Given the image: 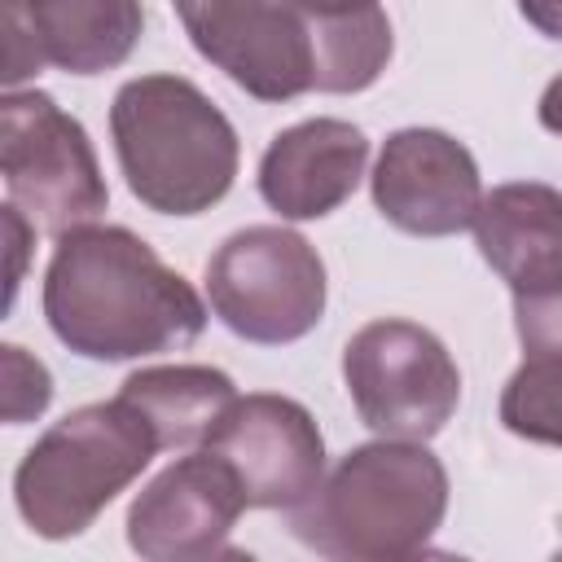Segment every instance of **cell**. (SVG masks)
<instances>
[{
    "instance_id": "277c9868",
    "label": "cell",
    "mask_w": 562,
    "mask_h": 562,
    "mask_svg": "<svg viewBox=\"0 0 562 562\" xmlns=\"http://www.w3.org/2000/svg\"><path fill=\"white\" fill-rule=\"evenodd\" d=\"M154 452H162L154 430L119 395L70 408L18 461L13 505L35 536L70 540L88 531L101 509L140 479Z\"/></svg>"
},
{
    "instance_id": "7c38bea8",
    "label": "cell",
    "mask_w": 562,
    "mask_h": 562,
    "mask_svg": "<svg viewBox=\"0 0 562 562\" xmlns=\"http://www.w3.org/2000/svg\"><path fill=\"white\" fill-rule=\"evenodd\" d=\"M145 31L140 0H26L4 9V83L18 88L40 66L101 75L132 57Z\"/></svg>"
},
{
    "instance_id": "5b68a950",
    "label": "cell",
    "mask_w": 562,
    "mask_h": 562,
    "mask_svg": "<svg viewBox=\"0 0 562 562\" xmlns=\"http://www.w3.org/2000/svg\"><path fill=\"white\" fill-rule=\"evenodd\" d=\"M325 263L285 224H250L206 259V299L224 329L246 342L281 347L312 334L325 316Z\"/></svg>"
},
{
    "instance_id": "44dd1931",
    "label": "cell",
    "mask_w": 562,
    "mask_h": 562,
    "mask_svg": "<svg viewBox=\"0 0 562 562\" xmlns=\"http://www.w3.org/2000/svg\"><path fill=\"white\" fill-rule=\"evenodd\" d=\"M518 9L540 35L562 40V0H518Z\"/></svg>"
},
{
    "instance_id": "8992f818",
    "label": "cell",
    "mask_w": 562,
    "mask_h": 562,
    "mask_svg": "<svg viewBox=\"0 0 562 562\" xmlns=\"http://www.w3.org/2000/svg\"><path fill=\"white\" fill-rule=\"evenodd\" d=\"M0 176L9 202L53 237L92 224L110 206V189L83 123L40 88L4 92Z\"/></svg>"
},
{
    "instance_id": "ffe728a7",
    "label": "cell",
    "mask_w": 562,
    "mask_h": 562,
    "mask_svg": "<svg viewBox=\"0 0 562 562\" xmlns=\"http://www.w3.org/2000/svg\"><path fill=\"white\" fill-rule=\"evenodd\" d=\"M4 233H9V307H13V299H18V285H22V259H26V246H31V237H35V224L9 202L4 206Z\"/></svg>"
},
{
    "instance_id": "8fae6325",
    "label": "cell",
    "mask_w": 562,
    "mask_h": 562,
    "mask_svg": "<svg viewBox=\"0 0 562 562\" xmlns=\"http://www.w3.org/2000/svg\"><path fill=\"white\" fill-rule=\"evenodd\" d=\"M373 206L413 237H452L474 228L483 180L474 154L439 127H400L373 167Z\"/></svg>"
},
{
    "instance_id": "52a82bcc",
    "label": "cell",
    "mask_w": 562,
    "mask_h": 562,
    "mask_svg": "<svg viewBox=\"0 0 562 562\" xmlns=\"http://www.w3.org/2000/svg\"><path fill=\"white\" fill-rule=\"evenodd\" d=\"M342 382L360 422L382 439H435L457 404L461 373L448 347L417 321L382 316L342 347Z\"/></svg>"
},
{
    "instance_id": "30bf717a",
    "label": "cell",
    "mask_w": 562,
    "mask_h": 562,
    "mask_svg": "<svg viewBox=\"0 0 562 562\" xmlns=\"http://www.w3.org/2000/svg\"><path fill=\"white\" fill-rule=\"evenodd\" d=\"M250 509L237 474L215 452H193L158 470L127 505V544L149 562L224 558L237 518Z\"/></svg>"
},
{
    "instance_id": "9c48e42d",
    "label": "cell",
    "mask_w": 562,
    "mask_h": 562,
    "mask_svg": "<svg viewBox=\"0 0 562 562\" xmlns=\"http://www.w3.org/2000/svg\"><path fill=\"white\" fill-rule=\"evenodd\" d=\"M237 474L250 509H294L325 479V439L316 417L277 391L237 395L202 443Z\"/></svg>"
},
{
    "instance_id": "603a6c76",
    "label": "cell",
    "mask_w": 562,
    "mask_h": 562,
    "mask_svg": "<svg viewBox=\"0 0 562 562\" xmlns=\"http://www.w3.org/2000/svg\"><path fill=\"white\" fill-rule=\"evenodd\" d=\"M290 4L303 9L307 18H338V13H351V9H364L378 0H290Z\"/></svg>"
},
{
    "instance_id": "e0dca14e",
    "label": "cell",
    "mask_w": 562,
    "mask_h": 562,
    "mask_svg": "<svg viewBox=\"0 0 562 562\" xmlns=\"http://www.w3.org/2000/svg\"><path fill=\"white\" fill-rule=\"evenodd\" d=\"M501 426L527 443L562 448V360L522 356L501 391Z\"/></svg>"
},
{
    "instance_id": "7402d4cb",
    "label": "cell",
    "mask_w": 562,
    "mask_h": 562,
    "mask_svg": "<svg viewBox=\"0 0 562 562\" xmlns=\"http://www.w3.org/2000/svg\"><path fill=\"white\" fill-rule=\"evenodd\" d=\"M536 114H540V127H544V132L562 136V75H558V79H549V88L540 92Z\"/></svg>"
},
{
    "instance_id": "ba28073f",
    "label": "cell",
    "mask_w": 562,
    "mask_h": 562,
    "mask_svg": "<svg viewBox=\"0 0 562 562\" xmlns=\"http://www.w3.org/2000/svg\"><path fill=\"white\" fill-rule=\"evenodd\" d=\"M193 48L255 101L316 88L312 18L290 0H171Z\"/></svg>"
},
{
    "instance_id": "cb8c5ba5",
    "label": "cell",
    "mask_w": 562,
    "mask_h": 562,
    "mask_svg": "<svg viewBox=\"0 0 562 562\" xmlns=\"http://www.w3.org/2000/svg\"><path fill=\"white\" fill-rule=\"evenodd\" d=\"M22 4H26V0H4V9H22Z\"/></svg>"
},
{
    "instance_id": "6da1fadb",
    "label": "cell",
    "mask_w": 562,
    "mask_h": 562,
    "mask_svg": "<svg viewBox=\"0 0 562 562\" xmlns=\"http://www.w3.org/2000/svg\"><path fill=\"white\" fill-rule=\"evenodd\" d=\"M44 321L83 360H140L189 347L206 303L123 224H79L57 237L44 272Z\"/></svg>"
},
{
    "instance_id": "3957f363",
    "label": "cell",
    "mask_w": 562,
    "mask_h": 562,
    "mask_svg": "<svg viewBox=\"0 0 562 562\" xmlns=\"http://www.w3.org/2000/svg\"><path fill=\"white\" fill-rule=\"evenodd\" d=\"M110 136L132 198L158 215H202L237 180V132L184 75L127 79L110 105Z\"/></svg>"
},
{
    "instance_id": "5bb4252c",
    "label": "cell",
    "mask_w": 562,
    "mask_h": 562,
    "mask_svg": "<svg viewBox=\"0 0 562 562\" xmlns=\"http://www.w3.org/2000/svg\"><path fill=\"white\" fill-rule=\"evenodd\" d=\"M474 241L514 294L562 285V189L540 180L496 184L474 215Z\"/></svg>"
},
{
    "instance_id": "2e32d148",
    "label": "cell",
    "mask_w": 562,
    "mask_h": 562,
    "mask_svg": "<svg viewBox=\"0 0 562 562\" xmlns=\"http://www.w3.org/2000/svg\"><path fill=\"white\" fill-rule=\"evenodd\" d=\"M316 40V92H364L391 61V18L382 4H364L338 18H312Z\"/></svg>"
},
{
    "instance_id": "7a4b0ae2",
    "label": "cell",
    "mask_w": 562,
    "mask_h": 562,
    "mask_svg": "<svg viewBox=\"0 0 562 562\" xmlns=\"http://www.w3.org/2000/svg\"><path fill=\"white\" fill-rule=\"evenodd\" d=\"M448 514V470L417 439L351 448L321 487L290 509V531L321 558L395 562L430 544Z\"/></svg>"
},
{
    "instance_id": "ac0fdd59",
    "label": "cell",
    "mask_w": 562,
    "mask_h": 562,
    "mask_svg": "<svg viewBox=\"0 0 562 562\" xmlns=\"http://www.w3.org/2000/svg\"><path fill=\"white\" fill-rule=\"evenodd\" d=\"M0 369H4V422L9 426L35 422L53 400L48 369L35 356H26L22 347H13V342L0 347Z\"/></svg>"
},
{
    "instance_id": "4fadbf2b",
    "label": "cell",
    "mask_w": 562,
    "mask_h": 562,
    "mask_svg": "<svg viewBox=\"0 0 562 562\" xmlns=\"http://www.w3.org/2000/svg\"><path fill=\"white\" fill-rule=\"evenodd\" d=\"M369 162V136L347 119H303L277 132L259 158V198L281 220L338 211Z\"/></svg>"
},
{
    "instance_id": "d6986e66",
    "label": "cell",
    "mask_w": 562,
    "mask_h": 562,
    "mask_svg": "<svg viewBox=\"0 0 562 562\" xmlns=\"http://www.w3.org/2000/svg\"><path fill=\"white\" fill-rule=\"evenodd\" d=\"M514 329L527 356L562 360V285L540 294H514Z\"/></svg>"
},
{
    "instance_id": "9a60e30c",
    "label": "cell",
    "mask_w": 562,
    "mask_h": 562,
    "mask_svg": "<svg viewBox=\"0 0 562 562\" xmlns=\"http://www.w3.org/2000/svg\"><path fill=\"white\" fill-rule=\"evenodd\" d=\"M119 400L145 417L158 448H193L206 443L215 422L237 400V386L211 364H149L123 378Z\"/></svg>"
}]
</instances>
